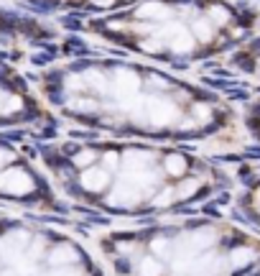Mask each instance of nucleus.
Here are the masks:
<instances>
[{"instance_id":"obj_1","label":"nucleus","mask_w":260,"mask_h":276,"mask_svg":"<svg viewBox=\"0 0 260 276\" xmlns=\"http://www.w3.org/2000/svg\"><path fill=\"white\" fill-rule=\"evenodd\" d=\"M179 118H181V110H179L171 100L150 97V100L143 102V115H140V120H145V123H150V125H156V128L176 123Z\"/></svg>"},{"instance_id":"obj_2","label":"nucleus","mask_w":260,"mask_h":276,"mask_svg":"<svg viewBox=\"0 0 260 276\" xmlns=\"http://www.w3.org/2000/svg\"><path fill=\"white\" fill-rule=\"evenodd\" d=\"M156 36L163 41L166 46H171L176 54H186V51H191V46H194L191 31H186L181 23H166L163 28L156 31Z\"/></svg>"},{"instance_id":"obj_3","label":"nucleus","mask_w":260,"mask_h":276,"mask_svg":"<svg viewBox=\"0 0 260 276\" xmlns=\"http://www.w3.org/2000/svg\"><path fill=\"white\" fill-rule=\"evenodd\" d=\"M113 92L120 102H130L138 97V90H140V77L133 72V69H118L115 72V82H113Z\"/></svg>"},{"instance_id":"obj_4","label":"nucleus","mask_w":260,"mask_h":276,"mask_svg":"<svg viewBox=\"0 0 260 276\" xmlns=\"http://www.w3.org/2000/svg\"><path fill=\"white\" fill-rule=\"evenodd\" d=\"M0 189L8 195H28L33 189V179L20 169H5L0 172Z\"/></svg>"},{"instance_id":"obj_5","label":"nucleus","mask_w":260,"mask_h":276,"mask_svg":"<svg viewBox=\"0 0 260 276\" xmlns=\"http://www.w3.org/2000/svg\"><path fill=\"white\" fill-rule=\"evenodd\" d=\"M79 182L84 189H90V192H102V189H107V184H110V174L100 166H87L79 177Z\"/></svg>"},{"instance_id":"obj_6","label":"nucleus","mask_w":260,"mask_h":276,"mask_svg":"<svg viewBox=\"0 0 260 276\" xmlns=\"http://www.w3.org/2000/svg\"><path fill=\"white\" fill-rule=\"evenodd\" d=\"M135 15L138 18H143V20H168L171 18V8H166L163 3H143L138 10H135Z\"/></svg>"},{"instance_id":"obj_7","label":"nucleus","mask_w":260,"mask_h":276,"mask_svg":"<svg viewBox=\"0 0 260 276\" xmlns=\"http://www.w3.org/2000/svg\"><path fill=\"white\" fill-rule=\"evenodd\" d=\"M82 79H84L87 87L97 90L100 95H107V92H110V82H107V79H105V74H102V72H97V69L84 72V74H82Z\"/></svg>"},{"instance_id":"obj_8","label":"nucleus","mask_w":260,"mask_h":276,"mask_svg":"<svg viewBox=\"0 0 260 276\" xmlns=\"http://www.w3.org/2000/svg\"><path fill=\"white\" fill-rule=\"evenodd\" d=\"M191 36L197 38V41H212L214 36V23L209 18H197L191 23Z\"/></svg>"},{"instance_id":"obj_9","label":"nucleus","mask_w":260,"mask_h":276,"mask_svg":"<svg viewBox=\"0 0 260 276\" xmlns=\"http://www.w3.org/2000/svg\"><path fill=\"white\" fill-rule=\"evenodd\" d=\"M166 172L173 174V177H181V174L186 172V161H184V156H179V154L166 156Z\"/></svg>"},{"instance_id":"obj_10","label":"nucleus","mask_w":260,"mask_h":276,"mask_svg":"<svg viewBox=\"0 0 260 276\" xmlns=\"http://www.w3.org/2000/svg\"><path fill=\"white\" fill-rule=\"evenodd\" d=\"M74 261H79V253H74L72 248H54V253H51V264H74Z\"/></svg>"},{"instance_id":"obj_11","label":"nucleus","mask_w":260,"mask_h":276,"mask_svg":"<svg viewBox=\"0 0 260 276\" xmlns=\"http://www.w3.org/2000/svg\"><path fill=\"white\" fill-rule=\"evenodd\" d=\"M138 271H140V276H161L163 266H161V261L156 256H148V259H143V264H140Z\"/></svg>"},{"instance_id":"obj_12","label":"nucleus","mask_w":260,"mask_h":276,"mask_svg":"<svg viewBox=\"0 0 260 276\" xmlns=\"http://www.w3.org/2000/svg\"><path fill=\"white\" fill-rule=\"evenodd\" d=\"M69 105H72V110H77V113H95L97 110V102L95 100H87V97H77V100H69Z\"/></svg>"},{"instance_id":"obj_13","label":"nucleus","mask_w":260,"mask_h":276,"mask_svg":"<svg viewBox=\"0 0 260 276\" xmlns=\"http://www.w3.org/2000/svg\"><path fill=\"white\" fill-rule=\"evenodd\" d=\"M207 15H209V20L214 26H225L227 20H230V13L222 8V5H212L209 10H207Z\"/></svg>"},{"instance_id":"obj_14","label":"nucleus","mask_w":260,"mask_h":276,"mask_svg":"<svg viewBox=\"0 0 260 276\" xmlns=\"http://www.w3.org/2000/svg\"><path fill=\"white\" fill-rule=\"evenodd\" d=\"M140 49L148 51V54H158V51H163V41L153 33L150 38H143V41H140Z\"/></svg>"},{"instance_id":"obj_15","label":"nucleus","mask_w":260,"mask_h":276,"mask_svg":"<svg viewBox=\"0 0 260 276\" xmlns=\"http://www.w3.org/2000/svg\"><path fill=\"white\" fill-rule=\"evenodd\" d=\"M153 256L156 259H171V243L168 241H153Z\"/></svg>"},{"instance_id":"obj_16","label":"nucleus","mask_w":260,"mask_h":276,"mask_svg":"<svg viewBox=\"0 0 260 276\" xmlns=\"http://www.w3.org/2000/svg\"><path fill=\"white\" fill-rule=\"evenodd\" d=\"M95 159H97L95 151H79V154L74 156V164L82 166V169H87V166H92V164H95Z\"/></svg>"},{"instance_id":"obj_17","label":"nucleus","mask_w":260,"mask_h":276,"mask_svg":"<svg viewBox=\"0 0 260 276\" xmlns=\"http://www.w3.org/2000/svg\"><path fill=\"white\" fill-rule=\"evenodd\" d=\"M197 187H199V182H186V184H181L179 192H176V197H189V195H194V192H197Z\"/></svg>"},{"instance_id":"obj_18","label":"nucleus","mask_w":260,"mask_h":276,"mask_svg":"<svg viewBox=\"0 0 260 276\" xmlns=\"http://www.w3.org/2000/svg\"><path fill=\"white\" fill-rule=\"evenodd\" d=\"M194 115H197L199 120H207L209 118V108L207 105H194Z\"/></svg>"},{"instance_id":"obj_19","label":"nucleus","mask_w":260,"mask_h":276,"mask_svg":"<svg viewBox=\"0 0 260 276\" xmlns=\"http://www.w3.org/2000/svg\"><path fill=\"white\" fill-rule=\"evenodd\" d=\"M105 164H107V166H115V164H118V154H107V156H105Z\"/></svg>"},{"instance_id":"obj_20","label":"nucleus","mask_w":260,"mask_h":276,"mask_svg":"<svg viewBox=\"0 0 260 276\" xmlns=\"http://www.w3.org/2000/svg\"><path fill=\"white\" fill-rule=\"evenodd\" d=\"M49 276H77V274H72V271H54V274H49Z\"/></svg>"},{"instance_id":"obj_21","label":"nucleus","mask_w":260,"mask_h":276,"mask_svg":"<svg viewBox=\"0 0 260 276\" xmlns=\"http://www.w3.org/2000/svg\"><path fill=\"white\" fill-rule=\"evenodd\" d=\"M5 161H8V154H5V151H0V166H3Z\"/></svg>"},{"instance_id":"obj_22","label":"nucleus","mask_w":260,"mask_h":276,"mask_svg":"<svg viewBox=\"0 0 260 276\" xmlns=\"http://www.w3.org/2000/svg\"><path fill=\"white\" fill-rule=\"evenodd\" d=\"M3 276H20V271H5Z\"/></svg>"}]
</instances>
